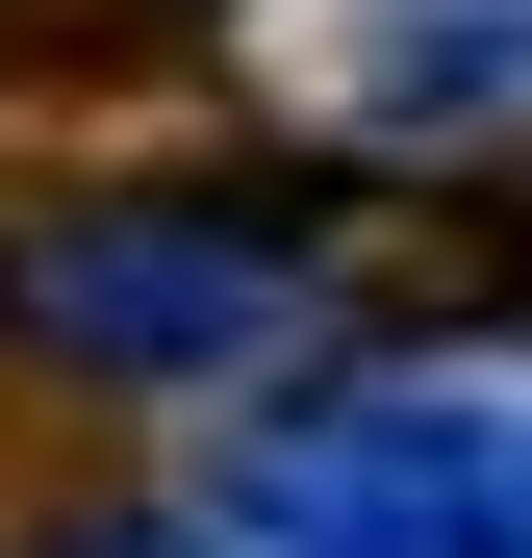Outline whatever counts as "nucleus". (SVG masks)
<instances>
[{"mask_svg":"<svg viewBox=\"0 0 532 558\" xmlns=\"http://www.w3.org/2000/svg\"><path fill=\"white\" fill-rule=\"evenodd\" d=\"M330 305V229L253 204V178H127V204H26L0 229V330L76 355L127 407H203V381H280Z\"/></svg>","mask_w":532,"mask_h":558,"instance_id":"f257e3e1","label":"nucleus"},{"mask_svg":"<svg viewBox=\"0 0 532 558\" xmlns=\"http://www.w3.org/2000/svg\"><path fill=\"white\" fill-rule=\"evenodd\" d=\"M507 508H532L507 381H305L228 457V533H280V558H507Z\"/></svg>","mask_w":532,"mask_h":558,"instance_id":"f03ea898","label":"nucleus"},{"mask_svg":"<svg viewBox=\"0 0 532 558\" xmlns=\"http://www.w3.org/2000/svg\"><path fill=\"white\" fill-rule=\"evenodd\" d=\"M355 102L381 128H532V0H406L355 51Z\"/></svg>","mask_w":532,"mask_h":558,"instance_id":"7ed1b4c3","label":"nucleus"}]
</instances>
